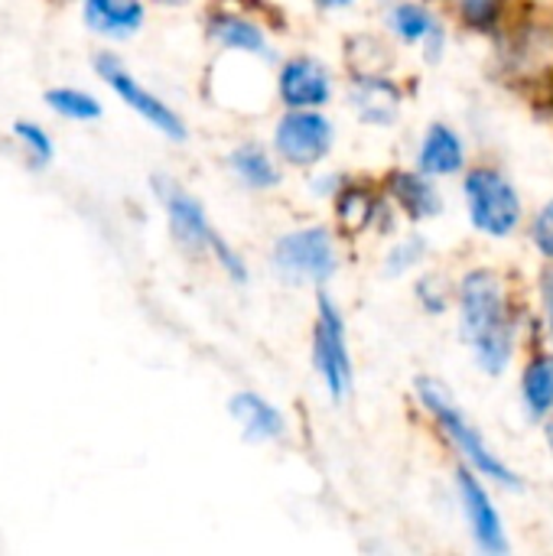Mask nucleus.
Listing matches in <instances>:
<instances>
[{
	"label": "nucleus",
	"mask_w": 553,
	"mask_h": 556,
	"mask_svg": "<svg viewBox=\"0 0 553 556\" xmlns=\"http://www.w3.org/2000/svg\"><path fill=\"white\" fill-rule=\"evenodd\" d=\"M460 332L476 365L499 378L515 352V319L505 300V287L489 270H473L460 287Z\"/></svg>",
	"instance_id": "obj_1"
},
{
	"label": "nucleus",
	"mask_w": 553,
	"mask_h": 556,
	"mask_svg": "<svg viewBox=\"0 0 553 556\" xmlns=\"http://www.w3.org/2000/svg\"><path fill=\"white\" fill-rule=\"evenodd\" d=\"M417 397H420V404L430 410V417L443 427V433L456 443V450L463 453V459H466L476 472L495 479L499 485H505V489H512V492L521 489L518 476H515V472L486 446V440L479 437V430L469 427V420H466L463 410L453 404V394H450L443 384H437L433 378H420V381H417Z\"/></svg>",
	"instance_id": "obj_2"
},
{
	"label": "nucleus",
	"mask_w": 553,
	"mask_h": 556,
	"mask_svg": "<svg viewBox=\"0 0 553 556\" xmlns=\"http://www.w3.org/2000/svg\"><path fill=\"white\" fill-rule=\"evenodd\" d=\"M463 192H466L469 222L482 235H489V238L515 235V228L521 225V202H518L515 186L502 173L479 166L466 176Z\"/></svg>",
	"instance_id": "obj_3"
},
{
	"label": "nucleus",
	"mask_w": 553,
	"mask_h": 556,
	"mask_svg": "<svg viewBox=\"0 0 553 556\" xmlns=\"http://www.w3.org/2000/svg\"><path fill=\"white\" fill-rule=\"evenodd\" d=\"M274 267L290 283H326L332 280L339 257L336 241L326 228H300L277 241L274 248Z\"/></svg>",
	"instance_id": "obj_4"
},
{
	"label": "nucleus",
	"mask_w": 553,
	"mask_h": 556,
	"mask_svg": "<svg viewBox=\"0 0 553 556\" xmlns=\"http://www.w3.org/2000/svg\"><path fill=\"white\" fill-rule=\"evenodd\" d=\"M313 365L329 391L332 401H345L352 391V358L345 342V323L342 313L332 306L329 296H319L316 309V329H313Z\"/></svg>",
	"instance_id": "obj_5"
},
{
	"label": "nucleus",
	"mask_w": 553,
	"mask_h": 556,
	"mask_svg": "<svg viewBox=\"0 0 553 556\" xmlns=\"http://www.w3.org/2000/svg\"><path fill=\"white\" fill-rule=\"evenodd\" d=\"M274 147L290 166H316L332 150V124L316 108H293L277 121Z\"/></svg>",
	"instance_id": "obj_6"
},
{
	"label": "nucleus",
	"mask_w": 553,
	"mask_h": 556,
	"mask_svg": "<svg viewBox=\"0 0 553 556\" xmlns=\"http://www.w3.org/2000/svg\"><path fill=\"white\" fill-rule=\"evenodd\" d=\"M95 68H98V75L108 81V88L127 104V108H134V114H140L147 124H153L163 137H169V140H186V124L179 121V114L166 104V101H160L156 94H150L114 55H98L95 59Z\"/></svg>",
	"instance_id": "obj_7"
},
{
	"label": "nucleus",
	"mask_w": 553,
	"mask_h": 556,
	"mask_svg": "<svg viewBox=\"0 0 553 556\" xmlns=\"http://www.w3.org/2000/svg\"><path fill=\"white\" fill-rule=\"evenodd\" d=\"M153 186H156L160 202L166 205L173 238H176L183 248H189V251H212L215 228L209 225L205 208H202L183 186H176L173 179H153Z\"/></svg>",
	"instance_id": "obj_8"
},
{
	"label": "nucleus",
	"mask_w": 553,
	"mask_h": 556,
	"mask_svg": "<svg viewBox=\"0 0 553 556\" xmlns=\"http://www.w3.org/2000/svg\"><path fill=\"white\" fill-rule=\"evenodd\" d=\"M456 489H460V502H463V511H466V521H469V531H473L476 544L486 554H508V538H505L502 515L492 505L482 482L469 469H460L456 472Z\"/></svg>",
	"instance_id": "obj_9"
},
{
	"label": "nucleus",
	"mask_w": 553,
	"mask_h": 556,
	"mask_svg": "<svg viewBox=\"0 0 553 556\" xmlns=\"http://www.w3.org/2000/svg\"><path fill=\"white\" fill-rule=\"evenodd\" d=\"M277 88L290 108H323L332 98V78L316 59H290L280 68Z\"/></svg>",
	"instance_id": "obj_10"
},
{
	"label": "nucleus",
	"mask_w": 553,
	"mask_h": 556,
	"mask_svg": "<svg viewBox=\"0 0 553 556\" xmlns=\"http://www.w3.org/2000/svg\"><path fill=\"white\" fill-rule=\"evenodd\" d=\"M85 26L108 39H127L143 26V3L140 0H85Z\"/></svg>",
	"instance_id": "obj_11"
},
{
	"label": "nucleus",
	"mask_w": 553,
	"mask_h": 556,
	"mask_svg": "<svg viewBox=\"0 0 553 556\" xmlns=\"http://www.w3.org/2000/svg\"><path fill=\"white\" fill-rule=\"evenodd\" d=\"M228 410L235 417V424L241 427L244 440L251 443H271V440H280L287 424L280 417V410L274 404H267L264 397L251 394V391H241L228 401Z\"/></svg>",
	"instance_id": "obj_12"
},
{
	"label": "nucleus",
	"mask_w": 553,
	"mask_h": 556,
	"mask_svg": "<svg viewBox=\"0 0 553 556\" xmlns=\"http://www.w3.org/2000/svg\"><path fill=\"white\" fill-rule=\"evenodd\" d=\"M466 163L463 140L447 124H430L417 153V169L427 176H456Z\"/></svg>",
	"instance_id": "obj_13"
},
{
	"label": "nucleus",
	"mask_w": 553,
	"mask_h": 556,
	"mask_svg": "<svg viewBox=\"0 0 553 556\" xmlns=\"http://www.w3.org/2000/svg\"><path fill=\"white\" fill-rule=\"evenodd\" d=\"M352 108L365 124H394L401 111V94L385 78H359L352 88Z\"/></svg>",
	"instance_id": "obj_14"
},
{
	"label": "nucleus",
	"mask_w": 553,
	"mask_h": 556,
	"mask_svg": "<svg viewBox=\"0 0 553 556\" xmlns=\"http://www.w3.org/2000/svg\"><path fill=\"white\" fill-rule=\"evenodd\" d=\"M394 199L401 202V208L414 218V222H424V218H433L440 212V195L437 189L430 186L427 173H398L394 176Z\"/></svg>",
	"instance_id": "obj_15"
},
{
	"label": "nucleus",
	"mask_w": 553,
	"mask_h": 556,
	"mask_svg": "<svg viewBox=\"0 0 553 556\" xmlns=\"http://www.w3.org/2000/svg\"><path fill=\"white\" fill-rule=\"evenodd\" d=\"M521 397L531 417H548L553 410V358L528 362L521 375Z\"/></svg>",
	"instance_id": "obj_16"
},
{
	"label": "nucleus",
	"mask_w": 553,
	"mask_h": 556,
	"mask_svg": "<svg viewBox=\"0 0 553 556\" xmlns=\"http://www.w3.org/2000/svg\"><path fill=\"white\" fill-rule=\"evenodd\" d=\"M231 169H235V176H238L244 186H251V189H271V186L280 182V169H277L274 160H271L261 147H254V143H244V147H238V150L231 153Z\"/></svg>",
	"instance_id": "obj_17"
},
{
	"label": "nucleus",
	"mask_w": 553,
	"mask_h": 556,
	"mask_svg": "<svg viewBox=\"0 0 553 556\" xmlns=\"http://www.w3.org/2000/svg\"><path fill=\"white\" fill-rule=\"evenodd\" d=\"M391 29L404 42H433V46H440V26H437L433 13L427 7H417V3L394 7L391 10Z\"/></svg>",
	"instance_id": "obj_18"
},
{
	"label": "nucleus",
	"mask_w": 553,
	"mask_h": 556,
	"mask_svg": "<svg viewBox=\"0 0 553 556\" xmlns=\"http://www.w3.org/2000/svg\"><path fill=\"white\" fill-rule=\"evenodd\" d=\"M209 36H212L215 42L228 46V49L257 52V55L267 52V36H264L254 23L241 20V16H218V20L209 26Z\"/></svg>",
	"instance_id": "obj_19"
},
{
	"label": "nucleus",
	"mask_w": 553,
	"mask_h": 556,
	"mask_svg": "<svg viewBox=\"0 0 553 556\" xmlns=\"http://www.w3.org/2000/svg\"><path fill=\"white\" fill-rule=\"evenodd\" d=\"M46 104L68 121H98L101 117V101L78 91V88H52L46 94Z\"/></svg>",
	"instance_id": "obj_20"
},
{
	"label": "nucleus",
	"mask_w": 553,
	"mask_h": 556,
	"mask_svg": "<svg viewBox=\"0 0 553 556\" xmlns=\"http://www.w3.org/2000/svg\"><path fill=\"white\" fill-rule=\"evenodd\" d=\"M13 137L29 150V160H33L36 169L46 166V163L52 160V140H49V134H46L39 124L20 121V124H13Z\"/></svg>",
	"instance_id": "obj_21"
},
{
	"label": "nucleus",
	"mask_w": 553,
	"mask_h": 556,
	"mask_svg": "<svg viewBox=\"0 0 553 556\" xmlns=\"http://www.w3.org/2000/svg\"><path fill=\"white\" fill-rule=\"evenodd\" d=\"M424 257V241L420 238H411L404 244H398L388 257V274H404L411 264H417Z\"/></svg>",
	"instance_id": "obj_22"
},
{
	"label": "nucleus",
	"mask_w": 553,
	"mask_h": 556,
	"mask_svg": "<svg viewBox=\"0 0 553 556\" xmlns=\"http://www.w3.org/2000/svg\"><path fill=\"white\" fill-rule=\"evenodd\" d=\"M531 238H535L538 251H541L544 257H551L553 261V202H548V205L538 212V218H535V228H531Z\"/></svg>",
	"instance_id": "obj_23"
},
{
	"label": "nucleus",
	"mask_w": 553,
	"mask_h": 556,
	"mask_svg": "<svg viewBox=\"0 0 553 556\" xmlns=\"http://www.w3.org/2000/svg\"><path fill=\"white\" fill-rule=\"evenodd\" d=\"M460 7H463L466 20L476 26H486L495 16V0H460Z\"/></svg>",
	"instance_id": "obj_24"
},
{
	"label": "nucleus",
	"mask_w": 553,
	"mask_h": 556,
	"mask_svg": "<svg viewBox=\"0 0 553 556\" xmlns=\"http://www.w3.org/2000/svg\"><path fill=\"white\" fill-rule=\"evenodd\" d=\"M544 303H548V319H551V336H553V277L544 280Z\"/></svg>",
	"instance_id": "obj_25"
},
{
	"label": "nucleus",
	"mask_w": 553,
	"mask_h": 556,
	"mask_svg": "<svg viewBox=\"0 0 553 556\" xmlns=\"http://www.w3.org/2000/svg\"><path fill=\"white\" fill-rule=\"evenodd\" d=\"M316 3H323V7H349L352 0H316Z\"/></svg>",
	"instance_id": "obj_26"
},
{
	"label": "nucleus",
	"mask_w": 553,
	"mask_h": 556,
	"mask_svg": "<svg viewBox=\"0 0 553 556\" xmlns=\"http://www.w3.org/2000/svg\"><path fill=\"white\" fill-rule=\"evenodd\" d=\"M544 437H548V446H551V456H553V417L548 420V430H544Z\"/></svg>",
	"instance_id": "obj_27"
}]
</instances>
